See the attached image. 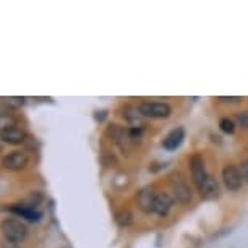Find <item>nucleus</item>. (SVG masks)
I'll use <instances>...</instances> for the list:
<instances>
[{
	"instance_id": "obj_1",
	"label": "nucleus",
	"mask_w": 248,
	"mask_h": 248,
	"mask_svg": "<svg viewBox=\"0 0 248 248\" xmlns=\"http://www.w3.org/2000/svg\"><path fill=\"white\" fill-rule=\"evenodd\" d=\"M169 184L172 190L170 195H172V198H174V201H177V203H180V204L191 203L193 196H191L190 185L180 172H174V174L169 177Z\"/></svg>"
},
{
	"instance_id": "obj_2",
	"label": "nucleus",
	"mask_w": 248,
	"mask_h": 248,
	"mask_svg": "<svg viewBox=\"0 0 248 248\" xmlns=\"http://www.w3.org/2000/svg\"><path fill=\"white\" fill-rule=\"evenodd\" d=\"M188 164H190L191 180H193V184L198 190L213 179V175L206 169V162L201 154H193V156L190 157Z\"/></svg>"
},
{
	"instance_id": "obj_3",
	"label": "nucleus",
	"mask_w": 248,
	"mask_h": 248,
	"mask_svg": "<svg viewBox=\"0 0 248 248\" xmlns=\"http://www.w3.org/2000/svg\"><path fill=\"white\" fill-rule=\"evenodd\" d=\"M138 109L144 119H167L172 114V107L161 101H141Z\"/></svg>"
},
{
	"instance_id": "obj_4",
	"label": "nucleus",
	"mask_w": 248,
	"mask_h": 248,
	"mask_svg": "<svg viewBox=\"0 0 248 248\" xmlns=\"http://www.w3.org/2000/svg\"><path fill=\"white\" fill-rule=\"evenodd\" d=\"M2 233L8 242H21L26 237V227L16 219H7L2 222Z\"/></svg>"
},
{
	"instance_id": "obj_5",
	"label": "nucleus",
	"mask_w": 248,
	"mask_h": 248,
	"mask_svg": "<svg viewBox=\"0 0 248 248\" xmlns=\"http://www.w3.org/2000/svg\"><path fill=\"white\" fill-rule=\"evenodd\" d=\"M222 182L227 190H231V191L240 190L243 185L240 169H238L237 166H233V164H227V166L222 169Z\"/></svg>"
},
{
	"instance_id": "obj_6",
	"label": "nucleus",
	"mask_w": 248,
	"mask_h": 248,
	"mask_svg": "<svg viewBox=\"0 0 248 248\" xmlns=\"http://www.w3.org/2000/svg\"><path fill=\"white\" fill-rule=\"evenodd\" d=\"M156 195L157 191L153 186H144L138 191L137 195V204L144 214H154V204H156Z\"/></svg>"
},
{
	"instance_id": "obj_7",
	"label": "nucleus",
	"mask_w": 248,
	"mask_h": 248,
	"mask_svg": "<svg viewBox=\"0 0 248 248\" xmlns=\"http://www.w3.org/2000/svg\"><path fill=\"white\" fill-rule=\"evenodd\" d=\"M174 198H172L170 193H166V191H157L156 195V204H154V214L161 217H166L167 214L170 213L172 206H174Z\"/></svg>"
},
{
	"instance_id": "obj_8",
	"label": "nucleus",
	"mask_w": 248,
	"mask_h": 248,
	"mask_svg": "<svg viewBox=\"0 0 248 248\" xmlns=\"http://www.w3.org/2000/svg\"><path fill=\"white\" fill-rule=\"evenodd\" d=\"M28 164V156L21 151L10 153L8 156L2 159V166L8 170H20L23 167H26Z\"/></svg>"
},
{
	"instance_id": "obj_9",
	"label": "nucleus",
	"mask_w": 248,
	"mask_h": 248,
	"mask_svg": "<svg viewBox=\"0 0 248 248\" xmlns=\"http://www.w3.org/2000/svg\"><path fill=\"white\" fill-rule=\"evenodd\" d=\"M184 138H185V130L182 127H177L166 135V138H164V141H162V146L164 149H167V151H175V149L184 143Z\"/></svg>"
},
{
	"instance_id": "obj_10",
	"label": "nucleus",
	"mask_w": 248,
	"mask_h": 248,
	"mask_svg": "<svg viewBox=\"0 0 248 248\" xmlns=\"http://www.w3.org/2000/svg\"><path fill=\"white\" fill-rule=\"evenodd\" d=\"M12 211L15 214H18V216L25 217L26 221H31V222H37L41 219V213L30 204H15L12 208Z\"/></svg>"
},
{
	"instance_id": "obj_11",
	"label": "nucleus",
	"mask_w": 248,
	"mask_h": 248,
	"mask_svg": "<svg viewBox=\"0 0 248 248\" xmlns=\"http://www.w3.org/2000/svg\"><path fill=\"white\" fill-rule=\"evenodd\" d=\"M0 137H2L3 141L8 143V144H21L23 141H25L26 133L23 132L20 127H13L10 130H7V132H3Z\"/></svg>"
},
{
	"instance_id": "obj_12",
	"label": "nucleus",
	"mask_w": 248,
	"mask_h": 248,
	"mask_svg": "<svg viewBox=\"0 0 248 248\" xmlns=\"http://www.w3.org/2000/svg\"><path fill=\"white\" fill-rule=\"evenodd\" d=\"M124 117L128 120V124L133 125V128H141L143 122H144V117L143 114L140 112L138 107H125L124 110Z\"/></svg>"
},
{
	"instance_id": "obj_13",
	"label": "nucleus",
	"mask_w": 248,
	"mask_h": 248,
	"mask_svg": "<svg viewBox=\"0 0 248 248\" xmlns=\"http://www.w3.org/2000/svg\"><path fill=\"white\" fill-rule=\"evenodd\" d=\"M13 127H16V119L13 117L12 114H8V112H3V114H0V135L3 132H7V130H10Z\"/></svg>"
},
{
	"instance_id": "obj_14",
	"label": "nucleus",
	"mask_w": 248,
	"mask_h": 248,
	"mask_svg": "<svg viewBox=\"0 0 248 248\" xmlns=\"http://www.w3.org/2000/svg\"><path fill=\"white\" fill-rule=\"evenodd\" d=\"M115 221L119 222V226H122V227H128L130 224L133 222V216L130 211H120V213H117Z\"/></svg>"
},
{
	"instance_id": "obj_15",
	"label": "nucleus",
	"mask_w": 248,
	"mask_h": 248,
	"mask_svg": "<svg viewBox=\"0 0 248 248\" xmlns=\"http://www.w3.org/2000/svg\"><path fill=\"white\" fill-rule=\"evenodd\" d=\"M235 127H237L235 122H233L232 119H229V117H224V119H221V122H219V128L227 135L235 132Z\"/></svg>"
},
{
	"instance_id": "obj_16",
	"label": "nucleus",
	"mask_w": 248,
	"mask_h": 248,
	"mask_svg": "<svg viewBox=\"0 0 248 248\" xmlns=\"http://www.w3.org/2000/svg\"><path fill=\"white\" fill-rule=\"evenodd\" d=\"M235 122H237L238 127L248 130V110L237 112V114H235Z\"/></svg>"
},
{
	"instance_id": "obj_17",
	"label": "nucleus",
	"mask_w": 248,
	"mask_h": 248,
	"mask_svg": "<svg viewBox=\"0 0 248 248\" xmlns=\"http://www.w3.org/2000/svg\"><path fill=\"white\" fill-rule=\"evenodd\" d=\"M3 104H7L8 107H20L23 106V102H25V99L23 97H2Z\"/></svg>"
},
{
	"instance_id": "obj_18",
	"label": "nucleus",
	"mask_w": 248,
	"mask_h": 248,
	"mask_svg": "<svg viewBox=\"0 0 248 248\" xmlns=\"http://www.w3.org/2000/svg\"><path fill=\"white\" fill-rule=\"evenodd\" d=\"M238 169H240L243 184H248V159H245V161H242V164L238 166Z\"/></svg>"
},
{
	"instance_id": "obj_19",
	"label": "nucleus",
	"mask_w": 248,
	"mask_h": 248,
	"mask_svg": "<svg viewBox=\"0 0 248 248\" xmlns=\"http://www.w3.org/2000/svg\"><path fill=\"white\" fill-rule=\"evenodd\" d=\"M219 101H221V102H231V104H235V102H240L242 101V97H238V96H231V97L221 96V97H219Z\"/></svg>"
}]
</instances>
